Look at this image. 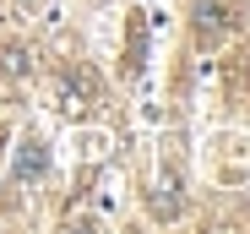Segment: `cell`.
<instances>
[{
  "label": "cell",
  "instance_id": "cell-1",
  "mask_svg": "<svg viewBox=\"0 0 250 234\" xmlns=\"http://www.w3.org/2000/svg\"><path fill=\"white\" fill-rule=\"evenodd\" d=\"M223 27H229V11L218 6V0H201V6H196V33L201 38H218Z\"/></svg>",
  "mask_w": 250,
  "mask_h": 234
},
{
  "label": "cell",
  "instance_id": "cell-2",
  "mask_svg": "<svg viewBox=\"0 0 250 234\" xmlns=\"http://www.w3.org/2000/svg\"><path fill=\"white\" fill-rule=\"evenodd\" d=\"M49 169V152L44 142H22V158H17V180H33V174H44Z\"/></svg>",
  "mask_w": 250,
  "mask_h": 234
}]
</instances>
